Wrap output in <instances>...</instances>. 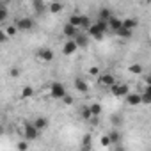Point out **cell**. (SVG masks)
<instances>
[{
    "label": "cell",
    "mask_w": 151,
    "mask_h": 151,
    "mask_svg": "<svg viewBox=\"0 0 151 151\" xmlns=\"http://www.w3.org/2000/svg\"><path fill=\"white\" fill-rule=\"evenodd\" d=\"M4 32H6V36H7V37H14V36H16V32H18V29H16V25H14V23H11V25H7V27H6V30H4Z\"/></svg>",
    "instance_id": "cell-22"
},
{
    "label": "cell",
    "mask_w": 151,
    "mask_h": 151,
    "mask_svg": "<svg viewBox=\"0 0 151 151\" xmlns=\"http://www.w3.org/2000/svg\"><path fill=\"white\" fill-rule=\"evenodd\" d=\"M89 73L93 75V77H98V75H100V69H98V68L94 66V68H91V69H89Z\"/></svg>",
    "instance_id": "cell-34"
},
{
    "label": "cell",
    "mask_w": 151,
    "mask_h": 151,
    "mask_svg": "<svg viewBox=\"0 0 151 151\" xmlns=\"http://www.w3.org/2000/svg\"><path fill=\"white\" fill-rule=\"evenodd\" d=\"M32 96H34V87L27 86V87H23V89H22V98H23V100L32 98Z\"/></svg>",
    "instance_id": "cell-23"
},
{
    "label": "cell",
    "mask_w": 151,
    "mask_h": 151,
    "mask_svg": "<svg viewBox=\"0 0 151 151\" xmlns=\"http://www.w3.org/2000/svg\"><path fill=\"white\" fill-rule=\"evenodd\" d=\"M84 149H91V135H86L84 137Z\"/></svg>",
    "instance_id": "cell-31"
},
{
    "label": "cell",
    "mask_w": 151,
    "mask_h": 151,
    "mask_svg": "<svg viewBox=\"0 0 151 151\" xmlns=\"http://www.w3.org/2000/svg\"><path fill=\"white\" fill-rule=\"evenodd\" d=\"M110 16H114L110 9H107V7H103V9L100 11V20H105V22H107V20L110 18Z\"/></svg>",
    "instance_id": "cell-24"
},
{
    "label": "cell",
    "mask_w": 151,
    "mask_h": 151,
    "mask_svg": "<svg viewBox=\"0 0 151 151\" xmlns=\"http://www.w3.org/2000/svg\"><path fill=\"white\" fill-rule=\"evenodd\" d=\"M62 9H64V6H62L60 2H50V4L46 6V11L52 13V14H59Z\"/></svg>",
    "instance_id": "cell-14"
},
{
    "label": "cell",
    "mask_w": 151,
    "mask_h": 151,
    "mask_svg": "<svg viewBox=\"0 0 151 151\" xmlns=\"http://www.w3.org/2000/svg\"><path fill=\"white\" fill-rule=\"evenodd\" d=\"M128 71L133 73V75H140V73H142V66H140V64H132V66L128 68Z\"/></svg>",
    "instance_id": "cell-26"
},
{
    "label": "cell",
    "mask_w": 151,
    "mask_h": 151,
    "mask_svg": "<svg viewBox=\"0 0 151 151\" xmlns=\"http://www.w3.org/2000/svg\"><path fill=\"white\" fill-rule=\"evenodd\" d=\"M89 112H91V116H96L98 117L101 114V105L100 103H91L89 105Z\"/></svg>",
    "instance_id": "cell-20"
},
{
    "label": "cell",
    "mask_w": 151,
    "mask_h": 151,
    "mask_svg": "<svg viewBox=\"0 0 151 151\" xmlns=\"http://www.w3.org/2000/svg\"><path fill=\"white\" fill-rule=\"evenodd\" d=\"M82 117L84 119H91V112H89V107H82Z\"/></svg>",
    "instance_id": "cell-30"
},
{
    "label": "cell",
    "mask_w": 151,
    "mask_h": 151,
    "mask_svg": "<svg viewBox=\"0 0 151 151\" xmlns=\"http://www.w3.org/2000/svg\"><path fill=\"white\" fill-rule=\"evenodd\" d=\"M16 147H18V149H29V142H27V139H25V140H20V142L16 144Z\"/></svg>",
    "instance_id": "cell-32"
},
{
    "label": "cell",
    "mask_w": 151,
    "mask_h": 151,
    "mask_svg": "<svg viewBox=\"0 0 151 151\" xmlns=\"http://www.w3.org/2000/svg\"><path fill=\"white\" fill-rule=\"evenodd\" d=\"M124 98H126V103H128L130 107H137V105H140V94H137V93H128Z\"/></svg>",
    "instance_id": "cell-11"
},
{
    "label": "cell",
    "mask_w": 151,
    "mask_h": 151,
    "mask_svg": "<svg viewBox=\"0 0 151 151\" xmlns=\"http://www.w3.org/2000/svg\"><path fill=\"white\" fill-rule=\"evenodd\" d=\"M7 41V36H6V32L4 30H0V45H2V43H6Z\"/></svg>",
    "instance_id": "cell-35"
},
{
    "label": "cell",
    "mask_w": 151,
    "mask_h": 151,
    "mask_svg": "<svg viewBox=\"0 0 151 151\" xmlns=\"http://www.w3.org/2000/svg\"><path fill=\"white\" fill-rule=\"evenodd\" d=\"M73 41L75 43H77V46L78 48H87V45H89V39H87V36H84V34H77V36H75L73 37Z\"/></svg>",
    "instance_id": "cell-12"
},
{
    "label": "cell",
    "mask_w": 151,
    "mask_h": 151,
    "mask_svg": "<svg viewBox=\"0 0 151 151\" xmlns=\"http://www.w3.org/2000/svg\"><path fill=\"white\" fill-rule=\"evenodd\" d=\"M14 25H16V29L22 30V32H25V30H32V29H34V20H32V18H20Z\"/></svg>",
    "instance_id": "cell-5"
},
{
    "label": "cell",
    "mask_w": 151,
    "mask_h": 151,
    "mask_svg": "<svg viewBox=\"0 0 151 151\" xmlns=\"http://www.w3.org/2000/svg\"><path fill=\"white\" fill-rule=\"evenodd\" d=\"M2 132H4V130H2V126H0V133H2Z\"/></svg>",
    "instance_id": "cell-37"
},
{
    "label": "cell",
    "mask_w": 151,
    "mask_h": 151,
    "mask_svg": "<svg viewBox=\"0 0 151 151\" xmlns=\"http://www.w3.org/2000/svg\"><path fill=\"white\" fill-rule=\"evenodd\" d=\"M109 139L112 140V144H114V142H119V140H121V133H119V132H110V133H109Z\"/></svg>",
    "instance_id": "cell-28"
},
{
    "label": "cell",
    "mask_w": 151,
    "mask_h": 151,
    "mask_svg": "<svg viewBox=\"0 0 151 151\" xmlns=\"http://www.w3.org/2000/svg\"><path fill=\"white\" fill-rule=\"evenodd\" d=\"M98 82L103 87H110L112 84H116V77L112 73H103V75H98Z\"/></svg>",
    "instance_id": "cell-8"
},
{
    "label": "cell",
    "mask_w": 151,
    "mask_h": 151,
    "mask_svg": "<svg viewBox=\"0 0 151 151\" xmlns=\"http://www.w3.org/2000/svg\"><path fill=\"white\" fill-rule=\"evenodd\" d=\"M32 124L41 132V130H45V128L48 126V119H46V117H36V119L32 121Z\"/></svg>",
    "instance_id": "cell-18"
},
{
    "label": "cell",
    "mask_w": 151,
    "mask_h": 151,
    "mask_svg": "<svg viewBox=\"0 0 151 151\" xmlns=\"http://www.w3.org/2000/svg\"><path fill=\"white\" fill-rule=\"evenodd\" d=\"M66 93H68V91H66V86L60 84V82H53V84L50 86V96H52L53 100H60Z\"/></svg>",
    "instance_id": "cell-3"
},
{
    "label": "cell",
    "mask_w": 151,
    "mask_h": 151,
    "mask_svg": "<svg viewBox=\"0 0 151 151\" xmlns=\"http://www.w3.org/2000/svg\"><path fill=\"white\" fill-rule=\"evenodd\" d=\"M121 25H123L124 29H130V30H135V29L139 27V22H137L135 18H124V20H121Z\"/></svg>",
    "instance_id": "cell-15"
},
{
    "label": "cell",
    "mask_w": 151,
    "mask_h": 151,
    "mask_svg": "<svg viewBox=\"0 0 151 151\" xmlns=\"http://www.w3.org/2000/svg\"><path fill=\"white\" fill-rule=\"evenodd\" d=\"M36 55H37V59H41L43 62H52V60L55 59V53H53L50 48H41V50L36 52Z\"/></svg>",
    "instance_id": "cell-7"
},
{
    "label": "cell",
    "mask_w": 151,
    "mask_h": 151,
    "mask_svg": "<svg viewBox=\"0 0 151 151\" xmlns=\"http://www.w3.org/2000/svg\"><path fill=\"white\" fill-rule=\"evenodd\" d=\"M60 100H62V103H64V105H68V107H71V105L75 103V100H73V96H69L68 93H66V94H64V96H62Z\"/></svg>",
    "instance_id": "cell-27"
},
{
    "label": "cell",
    "mask_w": 151,
    "mask_h": 151,
    "mask_svg": "<svg viewBox=\"0 0 151 151\" xmlns=\"http://www.w3.org/2000/svg\"><path fill=\"white\" fill-rule=\"evenodd\" d=\"M100 144H101L103 147H110V146H112V140L109 139V135H103L101 140H100Z\"/></svg>",
    "instance_id": "cell-29"
},
{
    "label": "cell",
    "mask_w": 151,
    "mask_h": 151,
    "mask_svg": "<svg viewBox=\"0 0 151 151\" xmlns=\"http://www.w3.org/2000/svg\"><path fill=\"white\" fill-rule=\"evenodd\" d=\"M69 23L75 25V27H78V29H87L91 25V18L87 14H73L69 18Z\"/></svg>",
    "instance_id": "cell-1"
},
{
    "label": "cell",
    "mask_w": 151,
    "mask_h": 151,
    "mask_svg": "<svg viewBox=\"0 0 151 151\" xmlns=\"http://www.w3.org/2000/svg\"><path fill=\"white\" fill-rule=\"evenodd\" d=\"M110 93L114 94V96H117V98H123V96H126L128 93H130V87L126 86V84H112L110 86Z\"/></svg>",
    "instance_id": "cell-4"
},
{
    "label": "cell",
    "mask_w": 151,
    "mask_h": 151,
    "mask_svg": "<svg viewBox=\"0 0 151 151\" xmlns=\"http://www.w3.org/2000/svg\"><path fill=\"white\" fill-rule=\"evenodd\" d=\"M87 30H89V36L91 37H94V39H103V36H105V30L98 25V23H91L89 27H87Z\"/></svg>",
    "instance_id": "cell-6"
},
{
    "label": "cell",
    "mask_w": 151,
    "mask_h": 151,
    "mask_svg": "<svg viewBox=\"0 0 151 151\" xmlns=\"http://www.w3.org/2000/svg\"><path fill=\"white\" fill-rule=\"evenodd\" d=\"M0 2H9V0H0Z\"/></svg>",
    "instance_id": "cell-36"
},
{
    "label": "cell",
    "mask_w": 151,
    "mask_h": 151,
    "mask_svg": "<svg viewBox=\"0 0 151 151\" xmlns=\"http://www.w3.org/2000/svg\"><path fill=\"white\" fill-rule=\"evenodd\" d=\"M39 137V130L30 123V121H25V124H23V139H27V140H36Z\"/></svg>",
    "instance_id": "cell-2"
},
{
    "label": "cell",
    "mask_w": 151,
    "mask_h": 151,
    "mask_svg": "<svg viewBox=\"0 0 151 151\" xmlns=\"http://www.w3.org/2000/svg\"><path fill=\"white\" fill-rule=\"evenodd\" d=\"M7 20V7L4 6V2H0V23Z\"/></svg>",
    "instance_id": "cell-25"
},
{
    "label": "cell",
    "mask_w": 151,
    "mask_h": 151,
    "mask_svg": "<svg viewBox=\"0 0 151 151\" xmlns=\"http://www.w3.org/2000/svg\"><path fill=\"white\" fill-rule=\"evenodd\" d=\"M107 23H109V30H112V32H116V30L121 27V20L116 18V16H110V18L107 20Z\"/></svg>",
    "instance_id": "cell-16"
},
{
    "label": "cell",
    "mask_w": 151,
    "mask_h": 151,
    "mask_svg": "<svg viewBox=\"0 0 151 151\" xmlns=\"http://www.w3.org/2000/svg\"><path fill=\"white\" fill-rule=\"evenodd\" d=\"M140 103H144V105H149V103H151V87H149V86H146V89L142 91V94H140Z\"/></svg>",
    "instance_id": "cell-17"
},
{
    "label": "cell",
    "mask_w": 151,
    "mask_h": 151,
    "mask_svg": "<svg viewBox=\"0 0 151 151\" xmlns=\"http://www.w3.org/2000/svg\"><path fill=\"white\" fill-rule=\"evenodd\" d=\"M9 75H11L13 78H16V77H20V69H18V68H11V69H9Z\"/></svg>",
    "instance_id": "cell-33"
},
{
    "label": "cell",
    "mask_w": 151,
    "mask_h": 151,
    "mask_svg": "<svg viewBox=\"0 0 151 151\" xmlns=\"http://www.w3.org/2000/svg\"><path fill=\"white\" fill-rule=\"evenodd\" d=\"M75 89H77L80 94H84V93L89 91V86H87V82L82 80V78H75Z\"/></svg>",
    "instance_id": "cell-13"
},
{
    "label": "cell",
    "mask_w": 151,
    "mask_h": 151,
    "mask_svg": "<svg viewBox=\"0 0 151 151\" xmlns=\"http://www.w3.org/2000/svg\"><path fill=\"white\" fill-rule=\"evenodd\" d=\"M116 34L119 36V37H123V39H130L132 37V34H133V30H130V29H124L123 25L116 30Z\"/></svg>",
    "instance_id": "cell-19"
},
{
    "label": "cell",
    "mask_w": 151,
    "mask_h": 151,
    "mask_svg": "<svg viewBox=\"0 0 151 151\" xmlns=\"http://www.w3.org/2000/svg\"><path fill=\"white\" fill-rule=\"evenodd\" d=\"M77 50H78V46H77V43H75L73 39H66V43L62 45V53L64 55H73Z\"/></svg>",
    "instance_id": "cell-10"
},
{
    "label": "cell",
    "mask_w": 151,
    "mask_h": 151,
    "mask_svg": "<svg viewBox=\"0 0 151 151\" xmlns=\"http://www.w3.org/2000/svg\"><path fill=\"white\" fill-rule=\"evenodd\" d=\"M34 11H36V13H39V14L46 11V6H45L43 0H34Z\"/></svg>",
    "instance_id": "cell-21"
},
{
    "label": "cell",
    "mask_w": 151,
    "mask_h": 151,
    "mask_svg": "<svg viewBox=\"0 0 151 151\" xmlns=\"http://www.w3.org/2000/svg\"><path fill=\"white\" fill-rule=\"evenodd\" d=\"M78 32H80V29H78V27H75V25H71L69 22H68V23L62 27V34H64L68 39H73V37L77 36Z\"/></svg>",
    "instance_id": "cell-9"
}]
</instances>
